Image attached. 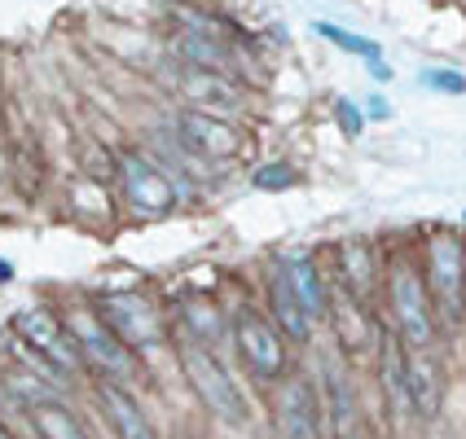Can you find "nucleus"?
<instances>
[{"label":"nucleus","instance_id":"3","mask_svg":"<svg viewBox=\"0 0 466 439\" xmlns=\"http://www.w3.org/2000/svg\"><path fill=\"white\" fill-rule=\"evenodd\" d=\"M388 299H391V316H396V334L405 338L410 352H427L431 338H436V308H431V294L427 282L414 264H396L388 277Z\"/></svg>","mask_w":466,"mask_h":439},{"label":"nucleus","instance_id":"10","mask_svg":"<svg viewBox=\"0 0 466 439\" xmlns=\"http://www.w3.org/2000/svg\"><path fill=\"white\" fill-rule=\"evenodd\" d=\"M177 88H181V97L194 110H208V115H238L242 105H247V93H242V84L233 75H220V71H203V66H181V79H177Z\"/></svg>","mask_w":466,"mask_h":439},{"label":"nucleus","instance_id":"11","mask_svg":"<svg viewBox=\"0 0 466 439\" xmlns=\"http://www.w3.org/2000/svg\"><path fill=\"white\" fill-rule=\"evenodd\" d=\"M273 414H278L282 439H317L321 435V409H317V395H312L309 378H286L282 387H278Z\"/></svg>","mask_w":466,"mask_h":439},{"label":"nucleus","instance_id":"18","mask_svg":"<svg viewBox=\"0 0 466 439\" xmlns=\"http://www.w3.org/2000/svg\"><path fill=\"white\" fill-rule=\"evenodd\" d=\"M31 422H35L40 439H88V431L79 426V417L66 404H57V400L31 404Z\"/></svg>","mask_w":466,"mask_h":439},{"label":"nucleus","instance_id":"6","mask_svg":"<svg viewBox=\"0 0 466 439\" xmlns=\"http://www.w3.org/2000/svg\"><path fill=\"white\" fill-rule=\"evenodd\" d=\"M233 343L242 352L247 369L256 378H282L286 374V343H282V330L273 321H264L256 308H242L233 312Z\"/></svg>","mask_w":466,"mask_h":439},{"label":"nucleus","instance_id":"26","mask_svg":"<svg viewBox=\"0 0 466 439\" xmlns=\"http://www.w3.org/2000/svg\"><path fill=\"white\" fill-rule=\"evenodd\" d=\"M370 75H374V79H383V84H388V79H391V66L383 62V57H374V62H370Z\"/></svg>","mask_w":466,"mask_h":439},{"label":"nucleus","instance_id":"23","mask_svg":"<svg viewBox=\"0 0 466 439\" xmlns=\"http://www.w3.org/2000/svg\"><path fill=\"white\" fill-rule=\"evenodd\" d=\"M335 124L343 136H361L365 132V110L357 102H348V97H339L335 102Z\"/></svg>","mask_w":466,"mask_h":439},{"label":"nucleus","instance_id":"27","mask_svg":"<svg viewBox=\"0 0 466 439\" xmlns=\"http://www.w3.org/2000/svg\"><path fill=\"white\" fill-rule=\"evenodd\" d=\"M9 277H14V264H5V259H0V282H9Z\"/></svg>","mask_w":466,"mask_h":439},{"label":"nucleus","instance_id":"22","mask_svg":"<svg viewBox=\"0 0 466 439\" xmlns=\"http://www.w3.org/2000/svg\"><path fill=\"white\" fill-rule=\"evenodd\" d=\"M251 185L264 189V194H282V189H295L299 185V172L290 163H259L251 172Z\"/></svg>","mask_w":466,"mask_h":439},{"label":"nucleus","instance_id":"29","mask_svg":"<svg viewBox=\"0 0 466 439\" xmlns=\"http://www.w3.org/2000/svg\"><path fill=\"white\" fill-rule=\"evenodd\" d=\"M462 220H466V215H462Z\"/></svg>","mask_w":466,"mask_h":439},{"label":"nucleus","instance_id":"5","mask_svg":"<svg viewBox=\"0 0 466 439\" xmlns=\"http://www.w3.org/2000/svg\"><path fill=\"white\" fill-rule=\"evenodd\" d=\"M14 334L23 338L26 347H35L45 356V364L57 369V374H76L79 364H84V352H79L76 334L49 308H23L14 316Z\"/></svg>","mask_w":466,"mask_h":439},{"label":"nucleus","instance_id":"9","mask_svg":"<svg viewBox=\"0 0 466 439\" xmlns=\"http://www.w3.org/2000/svg\"><path fill=\"white\" fill-rule=\"evenodd\" d=\"M66 330L76 334L79 352H84L88 361L97 364V369L115 374V378H128V374H132V347H128V343H124L119 334H115L110 325H106L102 312H88V308L76 312Z\"/></svg>","mask_w":466,"mask_h":439},{"label":"nucleus","instance_id":"2","mask_svg":"<svg viewBox=\"0 0 466 439\" xmlns=\"http://www.w3.org/2000/svg\"><path fill=\"white\" fill-rule=\"evenodd\" d=\"M181 364H185V378L194 383V391L203 395V404H208L211 414L220 417V422H229V426H247L251 409H247L238 383L229 378V369L216 361V352H208V343L189 338L181 347Z\"/></svg>","mask_w":466,"mask_h":439},{"label":"nucleus","instance_id":"14","mask_svg":"<svg viewBox=\"0 0 466 439\" xmlns=\"http://www.w3.org/2000/svg\"><path fill=\"white\" fill-rule=\"evenodd\" d=\"M97 404L106 409V417H110V426H115L119 439H158L155 426H150V417L141 414V404H137L119 383H102V387H97Z\"/></svg>","mask_w":466,"mask_h":439},{"label":"nucleus","instance_id":"13","mask_svg":"<svg viewBox=\"0 0 466 439\" xmlns=\"http://www.w3.org/2000/svg\"><path fill=\"white\" fill-rule=\"evenodd\" d=\"M268 304H273V316H278V330L286 338H295V343H304L312 334V316L304 308V299L295 294V285L286 277V264L273 268V277H268Z\"/></svg>","mask_w":466,"mask_h":439},{"label":"nucleus","instance_id":"7","mask_svg":"<svg viewBox=\"0 0 466 439\" xmlns=\"http://www.w3.org/2000/svg\"><path fill=\"white\" fill-rule=\"evenodd\" d=\"M177 141L203 163H229L247 150L242 132L233 128L225 115H208V110H194V105L177 115Z\"/></svg>","mask_w":466,"mask_h":439},{"label":"nucleus","instance_id":"19","mask_svg":"<svg viewBox=\"0 0 466 439\" xmlns=\"http://www.w3.org/2000/svg\"><path fill=\"white\" fill-rule=\"evenodd\" d=\"M326 395H330V422H335V435H348L352 431V387H348V378L339 374L335 361H326Z\"/></svg>","mask_w":466,"mask_h":439},{"label":"nucleus","instance_id":"17","mask_svg":"<svg viewBox=\"0 0 466 439\" xmlns=\"http://www.w3.org/2000/svg\"><path fill=\"white\" fill-rule=\"evenodd\" d=\"M286 277L295 285V294L304 299V308H309L312 321L330 312V290H326V282H321V273H317L312 259H290V264H286Z\"/></svg>","mask_w":466,"mask_h":439},{"label":"nucleus","instance_id":"25","mask_svg":"<svg viewBox=\"0 0 466 439\" xmlns=\"http://www.w3.org/2000/svg\"><path fill=\"white\" fill-rule=\"evenodd\" d=\"M365 119H391V105H388V97H370V105H365Z\"/></svg>","mask_w":466,"mask_h":439},{"label":"nucleus","instance_id":"1","mask_svg":"<svg viewBox=\"0 0 466 439\" xmlns=\"http://www.w3.org/2000/svg\"><path fill=\"white\" fill-rule=\"evenodd\" d=\"M427 294L431 308L449 325L466 321V242L453 233H436L427 242Z\"/></svg>","mask_w":466,"mask_h":439},{"label":"nucleus","instance_id":"12","mask_svg":"<svg viewBox=\"0 0 466 439\" xmlns=\"http://www.w3.org/2000/svg\"><path fill=\"white\" fill-rule=\"evenodd\" d=\"M379 364H383V391H388V404L396 417L414 414V404H410V347H405V338L383 330L379 334Z\"/></svg>","mask_w":466,"mask_h":439},{"label":"nucleus","instance_id":"4","mask_svg":"<svg viewBox=\"0 0 466 439\" xmlns=\"http://www.w3.org/2000/svg\"><path fill=\"white\" fill-rule=\"evenodd\" d=\"M115 176H119V189H124V198H128V207L137 211V215H167V211L181 203L177 181H172L158 163H150L146 155H137V150H124V155H119Z\"/></svg>","mask_w":466,"mask_h":439},{"label":"nucleus","instance_id":"21","mask_svg":"<svg viewBox=\"0 0 466 439\" xmlns=\"http://www.w3.org/2000/svg\"><path fill=\"white\" fill-rule=\"evenodd\" d=\"M185 325H189V330H194V338H198V343H203V338H208V347L211 343H216V338H220V330H225V321H220V312L211 308V304H203V299H189V304H185Z\"/></svg>","mask_w":466,"mask_h":439},{"label":"nucleus","instance_id":"24","mask_svg":"<svg viewBox=\"0 0 466 439\" xmlns=\"http://www.w3.org/2000/svg\"><path fill=\"white\" fill-rule=\"evenodd\" d=\"M422 88H436V93H466V75H458V71H436V66H431V71H422Z\"/></svg>","mask_w":466,"mask_h":439},{"label":"nucleus","instance_id":"28","mask_svg":"<svg viewBox=\"0 0 466 439\" xmlns=\"http://www.w3.org/2000/svg\"><path fill=\"white\" fill-rule=\"evenodd\" d=\"M0 439H14V435H9V431H5V426H0Z\"/></svg>","mask_w":466,"mask_h":439},{"label":"nucleus","instance_id":"8","mask_svg":"<svg viewBox=\"0 0 466 439\" xmlns=\"http://www.w3.org/2000/svg\"><path fill=\"white\" fill-rule=\"evenodd\" d=\"M97 312H102V321L128 343L132 352L137 347H158V338H163V316L141 294H102Z\"/></svg>","mask_w":466,"mask_h":439},{"label":"nucleus","instance_id":"15","mask_svg":"<svg viewBox=\"0 0 466 439\" xmlns=\"http://www.w3.org/2000/svg\"><path fill=\"white\" fill-rule=\"evenodd\" d=\"M339 273H343V290L357 294L365 304L370 290H374V277H379V255H374V246H370L365 237L339 242Z\"/></svg>","mask_w":466,"mask_h":439},{"label":"nucleus","instance_id":"20","mask_svg":"<svg viewBox=\"0 0 466 439\" xmlns=\"http://www.w3.org/2000/svg\"><path fill=\"white\" fill-rule=\"evenodd\" d=\"M312 31H317L321 40H330L335 49L357 53V57H365V62L383 57V49H379V40H365V35H352V31H343V26H335V23H312Z\"/></svg>","mask_w":466,"mask_h":439},{"label":"nucleus","instance_id":"16","mask_svg":"<svg viewBox=\"0 0 466 439\" xmlns=\"http://www.w3.org/2000/svg\"><path fill=\"white\" fill-rule=\"evenodd\" d=\"M441 395H444V374L431 352H410V404L418 417H436L441 414Z\"/></svg>","mask_w":466,"mask_h":439}]
</instances>
